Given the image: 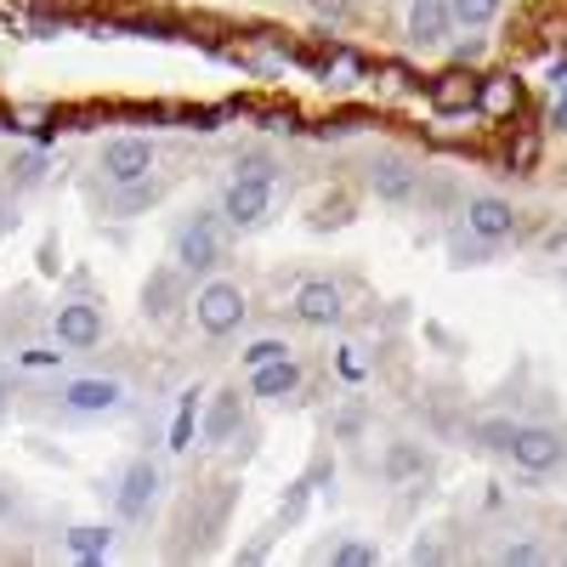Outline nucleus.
<instances>
[{"label":"nucleus","mask_w":567,"mask_h":567,"mask_svg":"<svg viewBox=\"0 0 567 567\" xmlns=\"http://www.w3.org/2000/svg\"><path fill=\"white\" fill-rule=\"evenodd\" d=\"M245 318H250V301H245V290L233 278H210V284H199V290H194V323L205 329L210 341L233 336V329H245Z\"/></svg>","instance_id":"nucleus-1"},{"label":"nucleus","mask_w":567,"mask_h":567,"mask_svg":"<svg viewBox=\"0 0 567 567\" xmlns=\"http://www.w3.org/2000/svg\"><path fill=\"white\" fill-rule=\"evenodd\" d=\"M227 256V216H194V221H182L176 227V267L187 272H216Z\"/></svg>","instance_id":"nucleus-2"},{"label":"nucleus","mask_w":567,"mask_h":567,"mask_svg":"<svg viewBox=\"0 0 567 567\" xmlns=\"http://www.w3.org/2000/svg\"><path fill=\"white\" fill-rule=\"evenodd\" d=\"M505 454L516 460V471H528V477H550L567 460V437H561V425H516Z\"/></svg>","instance_id":"nucleus-3"},{"label":"nucleus","mask_w":567,"mask_h":567,"mask_svg":"<svg viewBox=\"0 0 567 567\" xmlns=\"http://www.w3.org/2000/svg\"><path fill=\"white\" fill-rule=\"evenodd\" d=\"M97 171H103V182H114V187L154 176V142H148V136H114V142H103Z\"/></svg>","instance_id":"nucleus-4"},{"label":"nucleus","mask_w":567,"mask_h":567,"mask_svg":"<svg viewBox=\"0 0 567 567\" xmlns=\"http://www.w3.org/2000/svg\"><path fill=\"white\" fill-rule=\"evenodd\" d=\"M221 216H227V227H239V233L261 227V221L272 216V182L233 176V182H227V194H221Z\"/></svg>","instance_id":"nucleus-5"},{"label":"nucleus","mask_w":567,"mask_h":567,"mask_svg":"<svg viewBox=\"0 0 567 567\" xmlns=\"http://www.w3.org/2000/svg\"><path fill=\"white\" fill-rule=\"evenodd\" d=\"M159 488H165V471H159L154 460H131L125 477H120V494H114V505H120L125 523H142V516L154 511Z\"/></svg>","instance_id":"nucleus-6"},{"label":"nucleus","mask_w":567,"mask_h":567,"mask_svg":"<svg viewBox=\"0 0 567 567\" xmlns=\"http://www.w3.org/2000/svg\"><path fill=\"white\" fill-rule=\"evenodd\" d=\"M182 307H194L187 301V267H154L148 272V284H142V312H148L154 323H171Z\"/></svg>","instance_id":"nucleus-7"},{"label":"nucleus","mask_w":567,"mask_h":567,"mask_svg":"<svg viewBox=\"0 0 567 567\" xmlns=\"http://www.w3.org/2000/svg\"><path fill=\"white\" fill-rule=\"evenodd\" d=\"M52 329H58V341L69 347V352H85V347H97L103 341V307L97 301H63L58 307V318H52Z\"/></svg>","instance_id":"nucleus-8"},{"label":"nucleus","mask_w":567,"mask_h":567,"mask_svg":"<svg viewBox=\"0 0 567 567\" xmlns=\"http://www.w3.org/2000/svg\"><path fill=\"white\" fill-rule=\"evenodd\" d=\"M296 318L312 323V329H336L347 318V301H341V284H329V278H307L301 290H296Z\"/></svg>","instance_id":"nucleus-9"},{"label":"nucleus","mask_w":567,"mask_h":567,"mask_svg":"<svg viewBox=\"0 0 567 567\" xmlns=\"http://www.w3.org/2000/svg\"><path fill=\"white\" fill-rule=\"evenodd\" d=\"M465 227L488 245H505V239H516V210L499 194H471L465 199Z\"/></svg>","instance_id":"nucleus-10"},{"label":"nucleus","mask_w":567,"mask_h":567,"mask_svg":"<svg viewBox=\"0 0 567 567\" xmlns=\"http://www.w3.org/2000/svg\"><path fill=\"white\" fill-rule=\"evenodd\" d=\"M369 187H374L386 205H409V199H420V171H414L403 154H381V159L369 165Z\"/></svg>","instance_id":"nucleus-11"},{"label":"nucleus","mask_w":567,"mask_h":567,"mask_svg":"<svg viewBox=\"0 0 567 567\" xmlns=\"http://www.w3.org/2000/svg\"><path fill=\"white\" fill-rule=\"evenodd\" d=\"M528 109V91L516 74H483L477 80V114L483 120H516Z\"/></svg>","instance_id":"nucleus-12"},{"label":"nucleus","mask_w":567,"mask_h":567,"mask_svg":"<svg viewBox=\"0 0 567 567\" xmlns=\"http://www.w3.org/2000/svg\"><path fill=\"white\" fill-rule=\"evenodd\" d=\"M449 29H454L449 0H414L409 7V45L414 52H437V45L449 40Z\"/></svg>","instance_id":"nucleus-13"},{"label":"nucleus","mask_w":567,"mask_h":567,"mask_svg":"<svg viewBox=\"0 0 567 567\" xmlns=\"http://www.w3.org/2000/svg\"><path fill=\"white\" fill-rule=\"evenodd\" d=\"M425 97H432L437 114H471V109H477V74H465L454 63V69H443L432 85H425Z\"/></svg>","instance_id":"nucleus-14"},{"label":"nucleus","mask_w":567,"mask_h":567,"mask_svg":"<svg viewBox=\"0 0 567 567\" xmlns=\"http://www.w3.org/2000/svg\"><path fill=\"white\" fill-rule=\"evenodd\" d=\"M250 392H256V398H267V403L296 398V392H301V363H296V358H278V363L250 369Z\"/></svg>","instance_id":"nucleus-15"},{"label":"nucleus","mask_w":567,"mask_h":567,"mask_svg":"<svg viewBox=\"0 0 567 567\" xmlns=\"http://www.w3.org/2000/svg\"><path fill=\"white\" fill-rule=\"evenodd\" d=\"M120 398H125L120 381H69V392H63V403L74 414H109V409H120Z\"/></svg>","instance_id":"nucleus-16"},{"label":"nucleus","mask_w":567,"mask_h":567,"mask_svg":"<svg viewBox=\"0 0 567 567\" xmlns=\"http://www.w3.org/2000/svg\"><path fill=\"white\" fill-rule=\"evenodd\" d=\"M239 425H245V398L239 392H216V403H210V414H205V443H233V432H239Z\"/></svg>","instance_id":"nucleus-17"},{"label":"nucleus","mask_w":567,"mask_h":567,"mask_svg":"<svg viewBox=\"0 0 567 567\" xmlns=\"http://www.w3.org/2000/svg\"><path fill=\"white\" fill-rule=\"evenodd\" d=\"M159 199H165V182L142 176V182H125L120 194H114V210H120V216H136V210H148V205H159Z\"/></svg>","instance_id":"nucleus-18"},{"label":"nucleus","mask_w":567,"mask_h":567,"mask_svg":"<svg viewBox=\"0 0 567 567\" xmlns=\"http://www.w3.org/2000/svg\"><path fill=\"white\" fill-rule=\"evenodd\" d=\"M539 148H545V142H539V131H516V136H511V154H505V165H511L516 176H534V165H539Z\"/></svg>","instance_id":"nucleus-19"},{"label":"nucleus","mask_w":567,"mask_h":567,"mask_svg":"<svg viewBox=\"0 0 567 567\" xmlns=\"http://www.w3.org/2000/svg\"><path fill=\"white\" fill-rule=\"evenodd\" d=\"M449 256H454V267H483L488 256H494V245L488 239H477V233H454V239H449Z\"/></svg>","instance_id":"nucleus-20"},{"label":"nucleus","mask_w":567,"mask_h":567,"mask_svg":"<svg viewBox=\"0 0 567 567\" xmlns=\"http://www.w3.org/2000/svg\"><path fill=\"white\" fill-rule=\"evenodd\" d=\"M499 7H505V0H449L454 23H465V29H488L499 18Z\"/></svg>","instance_id":"nucleus-21"},{"label":"nucleus","mask_w":567,"mask_h":567,"mask_svg":"<svg viewBox=\"0 0 567 567\" xmlns=\"http://www.w3.org/2000/svg\"><path fill=\"white\" fill-rule=\"evenodd\" d=\"M352 210H358V205H352L347 194H329V199H318V205H312V216H307V221H312L318 233H323V227H347V221H352Z\"/></svg>","instance_id":"nucleus-22"},{"label":"nucleus","mask_w":567,"mask_h":567,"mask_svg":"<svg viewBox=\"0 0 567 567\" xmlns=\"http://www.w3.org/2000/svg\"><path fill=\"white\" fill-rule=\"evenodd\" d=\"M109 545H114V534H109V528H69V550H74V556H85V561H103V556H109Z\"/></svg>","instance_id":"nucleus-23"},{"label":"nucleus","mask_w":567,"mask_h":567,"mask_svg":"<svg viewBox=\"0 0 567 567\" xmlns=\"http://www.w3.org/2000/svg\"><path fill=\"white\" fill-rule=\"evenodd\" d=\"M329 561H336V567H374V561H381V550H374L369 539H341L336 550H329Z\"/></svg>","instance_id":"nucleus-24"},{"label":"nucleus","mask_w":567,"mask_h":567,"mask_svg":"<svg viewBox=\"0 0 567 567\" xmlns=\"http://www.w3.org/2000/svg\"><path fill=\"white\" fill-rule=\"evenodd\" d=\"M363 80V58H352V52H336L323 63V85H358Z\"/></svg>","instance_id":"nucleus-25"},{"label":"nucleus","mask_w":567,"mask_h":567,"mask_svg":"<svg viewBox=\"0 0 567 567\" xmlns=\"http://www.w3.org/2000/svg\"><path fill=\"white\" fill-rule=\"evenodd\" d=\"M494 561H499V567H534V561H545V545H534V539H511V545L494 550Z\"/></svg>","instance_id":"nucleus-26"},{"label":"nucleus","mask_w":567,"mask_h":567,"mask_svg":"<svg viewBox=\"0 0 567 567\" xmlns=\"http://www.w3.org/2000/svg\"><path fill=\"white\" fill-rule=\"evenodd\" d=\"M233 176H250V182H278V165L267 154H239L233 159Z\"/></svg>","instance_id":"nucleus-27"},{"label":"nucleus","mask_w":567,"mask_h":567,"mask_svg":"<svg viewBox=\"0 0 567 567\" xmlns=\"http://www.w3.org/2000/svg\"><path fill=\"white\" fill-rule=\"evenodd\" d=\"M477 437H483V449H511L516 420H483V425H477Z\"/></svg>","instance_id":"nucleus-28"},{"label":"nucleus","mask_w":567,"mask_h":567,"mask_svg":"<svg viewBox=\"0 0 567 567\" xmlns=\"http://www.w3.org/2000/svg\"><path fill=\"white\" fill-rule=\"evenodd\" d=\"M278 358H290V347H284V341H272V336H267V341H250V352H245V363H250V369H261V363H278Z\"/></svg>","instance_id":"nucleus-29"},{"label":"nucleus","mask_w":567,"mask_h":567,"mask_svg":"<svg viewBox=\"0 0 567 567\" xmlns=\"http://www.w3.org/2000/svg\"><path fill=\"white\" fill-rule=\"evenodd\" d=\"M307 494H312V483L301 477V483H296V494L278 505V523H301V511H307Z\"/></svg>","instance_id":"nucleus-30"},{"label":"nucleus","mask_w":567,"mask_h":567,"mask_svg":"<svg viewBox=\"0 0 567 567\" xmlns=\"http://www.w3.org/2000/svg\"><path fill=\"white\" fill-rule=\"evenodd\" d=\"M374 80H381V91H392V97H398V91H409V85H414L403 63H381V69H374Z\"/></svg>","instance_id":"nucleus-31"},{"label":"nucleus","mask_w":567,"mask_h":567,"mask_svg":"<svg viewBox=\"0 0 567 567\" xmlns=\"http://www.w3.org/2000/svg\"><path fill=\"white\" fill-rule=\"evenodd\" d=\"M386 465H392V477H409V471H425V454H414L409 443H398Z\"/></svg>","instance_id":"nucleus-32"},{"label":"nucleus","mask_w":567,"mask_h":567,"mask_svg":"<svg viewBox=\"0 0 567 567\" xmlns=\"http://www.w3.org/2000/svg\"><path fill=\"white\" fill-rule=\"evenodd\" d=\"M449 58H454L460 69H465V63H477V58H483V40H477V34H465V40H454V45H449Z\"/></svg>","instance_id":"nucleus-33"},{"label":"nucleus","mask_w":567,"mask_h":567,"mask_svg":"<svg viewBox=\"0 0 567 567\" xmlns=\"http://www.w3.org/2000/svg\"><path fill=\"white\" fill-rule=\"evenodd\" d=\"M7 227H18V194H12V176L0 182V233Z\"/></svg>","instance_id":"nucleus-34"},{"label":"nucleus","mask_w":567,"mask_h":567,"mask_svg":"<svg viewBox=\"0 0 567 567\" xmlns=\"http://www.w3.org/2000/svg\"><path fill=\"white\" fill-rule=\"evenodd\" d=\"M12 182H18V187L40 182V159H18V165H12Z\"/></svg>","instance_id":"nucleus-35"},{"label":"nucleus","mask_w":567,"mask_h":567,"mask_svg":"<svg viewBox=\"0 0 567 567\" xmlns=\"http://www.w3.org/2000/svg\"><path fill=\"white\" fill-rule=\"evenodd\" d=\"M307 7H312L318 18H341V12L352 7V0H307Z\"/></svg>","instance_id":"nucleus-36"},{"label":"nucleus","mask_w":567,"mask_h":567,"mask_svg":"<svg viewBox=\"0 0 567 567\" xmlns=\"http://www.w3.org/2000/svg\"><path fill=\"white\" fill-rule=\"evenodd\" d=\"M267 131H296V109H272L267 114Z\"/></svg>","instance_id":"nucleus-37"},{"label":"nucleus","mask_w":567,"mask_h":567,"mask_svg":"<svg viewBox=\"0 0 567 567\" xmlns=\"http://www.w3.org/2000/svg\"><path fill=\"white\" fill-rule=\"evenodd\" d=\"M0 409H7V381H0Z\"/></svg>","instance_id":"nucleus-38"}]
</instances>
